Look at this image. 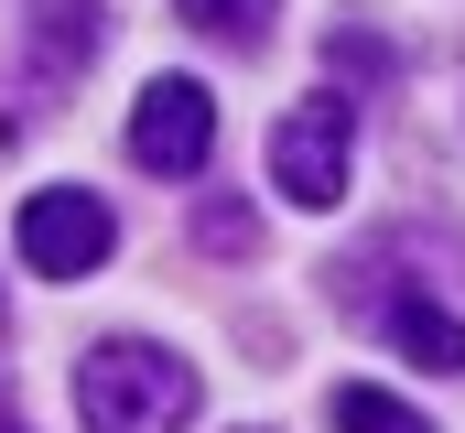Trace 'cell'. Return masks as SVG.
<instances>
[{
	"mask_svg": "<svg viewBox=\"0 0 465 433\" xmlns=\"http://www.w3.org/2000/svg\"><path fill=\"white\" fill-rule=\"evenodd\" d=\"M195 357L152 347V336H98L76 357V423L87 433H184L195 423Z\"/></svg>",
	"mask_w": 465,
	"mask_h": 433,
	"instance_id": "cell-1",
	"label": "cell"
},
{
	"mask_svg": "<svg viewBox=\"0 0 465 433\" xmlns=\"http://www.w3.org/2000/svg\"><path fill=\"white\" fill-rule=\"evenodd\" d=\"M347 152H357V98L347 87H314L303 108H282L271 119V185H282V206L325 216L347 196Z\"/></svg>",
	"mask_w": 465,
	"mask_h": 433,
	"instance_id": "cell-2",
	"label": "cell"
},
{
	"mask_svg": "<svg viewBox=\"0 0 465 433\" xmlns=\"http://www.w3.org/2000/svg\"><path fill=\"white\" fill-rule=\"evenodd\" d=\"M109 249H119L109 196H87V185H44V196H22V271H44V282H87Z\"/></svg>",
	"mask_w": 465,
	"mask_h": 433,
	"instance_id": "cell-3",
	"label": "cell"
},
{
	"mask_svg": "<svg viewBox=\"0 0 465 433\" xmlns=\"http://www.w3.org/2000/svg\"><path fill=\"white\" fill-rule=\"evenodd\" d=\"M206 152H217V98L195 87V76H152L141 98H130V163L141 174H206Z\"/></svg>",
	"mask_w": 465,
	"mask_h": 433,
	"instance_id": "cell-4",
	"label": "cell"
},
{
	"mask_svg": "<svg viewBox=\"0 0 465 433\" xmlns=\"http://www.w3.org/2000/svg\"><path fill=\"white\" fill-rule=\"evenodd\" d=\"M379 336H390L411 368H444V379L465 368V315H444L433 293H390V304H379Z\"/></svg>",
	"mask_w": 465,
	"mask_h": 433,
	"instance_id": "cell-5",
	"label": "cell"
},
{
	"mask_svg": "<svg viewBox=\"0 0 465 433\" xmlns=\"http://www.w3.org/2000/svg\"><path fill=\"white\" fill-rule=\"evenodd\" d=\"M98 33H109V11H98V0H33V65H44L54 87L98 55Z\"/></svg>",
	"mask_w": 465,
	"mask_h": 433,
	"instance_id": "cell-6",
	"label": "cell"
},
{
	"mask_svg": "<svg viewBox=\"0 0 465 433\" xmlns=\"http://www.w3.org/2000/svg\"><path fill=\"white\" fill-rule=\"evenodd\" d=\"M173 11H184V33L249 55V44H271V11H282V0H173Z\"/></svg>",
	"mask_w": 465,
	"mask_h": 433,
	"instance_id": "cell-7",
	"label": "cell"
},
{
	"mask_svg": "<svg viewBox=\"0 0 465 433\" xmlns=\"http://www.w3.org/2000/svg\"><path fill=\"white\" fill-rule=\"evenodd\" d=\"M336 433H433L411 401H390V390H368V379H347L336 390Z\"/></svg>",
	"mask_w": 465,
	"mask_h": 433,
	"instance_id": "cell-8",
	"label": "cell"
},
{
	"mask_svg": "<svg viewBox=\"0 0 465 433\" xmlns=\"http://www.w3.org/2000/svg\"><path fill=\"white\" fill-rule=\"evenodd\" d=\"M195 238H206V249H249V206H238V196H206V206H195Z\"/></svg>",
	"mask_w": 465,
	"mask_h": 433,
	"instance_id": "cell-9",
	"label": "cell"
},
{
	"mask_svg": "<svg viewBox=\"0 0 465 433\" xmlns=\"http://www.w3.org/2000/svg\"><path fill=\"white\" fill-rule=\"evenodd\" d=\"M336 65H347V76H390V44H368V33H336Z\"/></svg>",
	"mask_w": 465,
	"mask_h": 433,
	"instance_id": "cell-10",
	"label": "cell"
},
{
	"mask_svg": "<svg viewBox=\"0 0 465 433\" xmlns=\"http://www.w3.org/2000/svg\"><path fill=\"white\" fill-rule=\"evenodd\" d=\"M0 433H33V423H22V412H11V401H0Z\"/></svg>",
	"mask_w": 465,
	"mask_h": 433,
	"instance_id": "cell-11",
	"label": "cell"
},
{
	"mask_svg": "<svg viewBox=\"0 0 465 433\" xmlns=\"http://www.w3.org/2000/svg\"><path fill=\"white\" fill-rule=\"evenodd\" d=\"M238 433H260V423H238Z\"/></svg>",
	"mask_w": 465,
	"mask_h": 433,
	"instance_id": "cell-12",
	"label": "cell"
}]
</instances>
